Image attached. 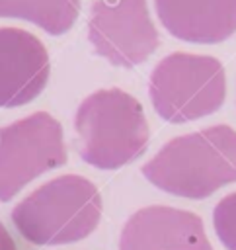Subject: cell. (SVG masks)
<instances>
[{"label":"cell","instance_id":"cell-1","mask_svg":"<svg viewBox=\"0 0 236 250\" xmlns=\"http://www.w3.org/2000/svg\"><path fill=\"white\" fill-rule=\"evenodd\" d=\"M144 178L158 189L203 199L236 182V131L230 125L174 137L144 166Z\"/></svg>","mask_w":236,"mask_h":250},{"label":"cell","instance_id":"cell-2","mask_svg":"<svg viewBox=\"0 0 236 250\" xmlns=\"http://www.w3.org/2000/svg\"><path fill=\"white\" fill-rule=\"evenodd\" d=\"M16 230L35 246L88 238L101 219V195L84 176L64 174L25 195L10 213Z\"/></svg>","mask_w":236,"mask_h":250},{"label":"cell","instance_id":"cell-3","mask_svg":"<svg viewBox=\"0 0 236 250\" xmlns=\"http://www.w3.org/2000/svg\"><path fill=\"white\" fill-rule=\"evenodd\" d=\"M74 131L82 160L99 170H117L137 160L150 139L140 102L121 88L90 94L76 109Z\"/></svg>","mask_w":236,"mask_h":250},{"label":"cell","instance_id":"cell-4","mask_svg":"<svg viewBox=\"0 0 236 250\" xmlns=\"http://www.w3.org/2000/svg\"><path fill=\"white\" fill-rule=\"evenodd\" d=\"M148 96L154 111L168 123L207 117L224 104V66L209 55L172 53L152 68Z\"/></svg>","mask_w":236,"mask_h":250},{"label":"cell","instance_id":"cell-5","mask_svg":"<svg viewBox=\"0 0 236 250\" xmlns=\"http://www.w3.org/2000/svg\"><path fill=\"white\" fill-rule=\"evenodd\" d=\"M66 164L60 123L47 111H35L0 127V201H10L41 174Z\"/></svg>","mask_w":236,"mask_h":250},{"label":"cell","instance_id":"cell-6","mask_svg":"<svg viewBox=\"0 0 236 250\" xmlns=\"http://www.w3.org/2000/svg\"><path fill=\"white\" fill-rule=\"evenodd\" d=\"M88 39L113 66L133 68L160 45L146 0H96L90 8Z\"/></svg>","mask_w":236,"mask_h":250},{"label":"cell","instance_id":"cell-7","mask_svg":"<svg viewBox=\"0 0 236 250\" xmlns=\"http://www.w3.org/2000/svg\"><path fill=\"white\" fill-rule=\"evenodd\" d=\"M119 250H213V246L199 215L170 205H150L125 221Z\"/></svg>","mask_w":236,"mask_h":250},{"label":"cell","instance_id":"cell-8","mask_svg":"<svg viewBox=\"0 0 236 250\" xmlns=\"http://www.w3.org/2000/svg\"><path fill=\"white\" fill-rule=\"evenodd\" d=\"M49 53L41 39L20 27H0V107L35 100L49 80Z\"/></svg>","mask_w":236,"mask_h":250},{"label":"cell","instance_id":"cell-9","mask_svg":"<svg viewBox=\"0 0 236 250\" xmlns=\"http://www.w3.org/2000/svg\"><path fill=\"white\" fill-rule=\"evenodd\" d=\"M164 29L179 41L215 45L236 31V0H154Z\"/></svg>","mask_w":236,"mask_h":250},{"label":"cell","instance_id":"cell-10","mask_svg":"<svg viewBox=\"0 0 236 250\" xmlns=\"http://www.w3.org/2000/svg\"><path fill=\"white\" fill-rule=\"evenodd\" d=\"M80 12V0H0V18L25 20L49 35L66 33Z\"/></svg>","mask_w":236,"mask_h":250},{"label":"cell","instance_id":"cell-11","mask_svg":"<svg viewBox=\"0 0 236 250\" xmlns=\"http://www.w3.org/2000/svg\"><path fill=\"white\" fill-rule=\"evenodd\" d=\"M213 227L226 250H236V191L224 195L213 209Z\"/></svg>","mask_w":236,"mask_h":250},{"label":"cell","instance_id":"cell-12","mask_svg":"<svg viewBox=\"0 0 236 250\" xmlns=\"http://www.w3.org/2000/svg\"><path fill=\"white\" fill-rule=\"evenodd\" d=\"M0 250H18L16 240L12 238V234L8 232V229L0 223Z\"/></svg>","mask_w":236,"mask_h":250}]
</instances>
